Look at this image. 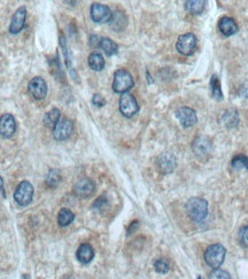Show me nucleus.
<instances>
[{"label": "nucleus", "instance_id": "nucleus-16", "mask_svg": "<svg viewBox=\"0 0 248 279\" xmlns=\"http://www.w3.org/2000/svg\"><path fill=\"white\" fill-rule=\"evenodd\" d=\"M218 30H220L221 33L224 34V36L230 37L237 33L238 25L232 17L224 16V17H222L220 22H218Z\"/></svg>", "mask_w": 248, "mask_h": 279}, {"label": "nucleus", "instance_id": "nucleus-3", "mask_svg": "<svg viewBox=\"0 0 248 279\" xmlns=\"http://www.w3.org/2000/svg\"><path fill=\"white\" fill-rule=\"evenodd\" d=\"M133 86H134V79L127 70L119 69L115 72V79L114 84H112V88H114V91L116 93L124 94V93H127L130 91Z\"/></svg>", "mask_w": 248, "mask_h": 279}, {"label": "nucleus", "instance_id": "nucleus-25", "mask_svg": "<svg viewBox=\"0 0 248 279\" xmlns=\"http://www.w3.org/2000/svg\"><path fill=\"white\" fill-rule=\"evenodd\" d=\"M75 220V215L70 210L67 208H62L59 212V215H57V222L61 227H67L69 224L72 223V221Z\"/></svg>", "mask_w": 248, "mask_h": 279}, {"label": "nucleus", "instance_id": "nucleus-14", "mask_svg": "<svg viewBox=\"0 0 248 279\" xmlns=\"http://www.w3.org/2000/svg\"><path fill=\"white\" fill-rule=\"evenodd\" d=\"M16 131V121L15 118L9 114H5L0 119V133L4 139H9L14 135Z\"/></svg>", "mask_w": 248, "mask_h": 279}, {"label": "nucleus", "instance_id": "nucleus-35", "mask_svg": "<svg viewBox=\"0 0 248 279\" xmlns=\"http://www.w3.org/2000/svg\"><path fill=\"white\" fill-rule=\"evenodd\" d=\"M23 279H29L28 276H23Z\"/></svg>", "mask_w": 248, "mask_h": 279}, {"label": "nucleus", "instance_id": "nucleus-13", "mask_svg": "<svg viewBox=\"0 0 248 279\" xmlns=\"http://www.w3.org/2000/svg\"><path fill=\"white\" fill-rule=\"evenodd\" d=\"M212 148L211 140L206 136H199L192 143L193 153L199 158H204V157L208 156L212 151Z\"/></svg>", "mask_w": 248, "mask_h": 279}, {"label": "nucleus", "instance_id": "nucleus-32", "mask_svg": "<svg viewBox=\"0 0 248 279\" xmlns=\"http://www.w3.org/2000/svg\"><path fill=\"white\" fill-rule=\"evenodd\" d=\"M92 102H93V104L96 105V107H103V105H105L106 103L105 98H103L101 94H95L94 96H93Z\"/></svg>", "mask_w": 248, "mask_h": 279}, {"label": "nucleus", "instance_id": "nucleus-15", "mask_svg": "<svg viewBox=\"0 0 248 279\" xmlns=\"http://www.w3.org/2000/svg\"><path fill=\"white\" fill-rule=\"evenodd\" d=\"M25 18H27V9L22 6V7L18 8L17 11L15 12V14L13 15L11 25H9V32L13 34L18 33V32L24 28Z\"/></svg>", "mask_w": 248, "mask_h": 279}, {"label": "nucleus", "instance_id": "nucleus-20", "mask_svg": "<svg viewBox=\"0 0 248 279\" xmlns=\"http://www.w3.org/2000/svg\"><path fill=\"white\" fill-rule=\"evenodd\" d=\"M60 117H61V111L59 110V109L53 108L51 110H50L46 115H45L44 124L46 125L47 127L53 128L54 130V127H55L57 123L61 120Z\"/></svg>", "mask_w": 248, "mask_h": 279}, {"label": "nucleus", "instance_id": "nucleus-4", "mask_svg": "<svg viewBox=\"0 0 248 279\" xmlns=\"http://www.w3.org/2000/svg\"><path fill=\"white\" fill-rule=\"evenodd\" d=\"M33 187L29 181H22L16 188L14 194V200L20 206H28L33 199Z\"/></svg>", "mask_w": 248, "mask_h": 279}, {"label": "nucleus", "instance_id": "nucleus-33", "mask_svg": "<svg viewBox=\"0 0 248 279\" xmlns=\"http://www.w3.org/2000/svg\"><path fill=\"white\" fill-rule=\"evenodd\" d=\"M137 227H138V222H137V221H135V222H132V223H131V227L128 228V231H127L128 235H131L132 230H135Z\"/></svg>", "mask_w": 248, "mask_h": 279}, {"label": "nucleus", "instance_id": "nucleus-22", "mask_svg": "<svg viewBox=\"0 0 248 279\" xmlns=\"http://www.w3.org/2000/svg\"><path fill=\"white\" fill-rule=\"evenodd\" d=\"M206 6L205 0H190L185 2V9L193 15H199L204 12Z\"/></svg>", "mask_w": 248, "mask_h": 279}, {"label": "nucleus", "instance_id": "nucleus-26", "mask_svg": "<svg viewBox=\"0 0 248 279\" xmlns=\"http://www.w3.org/2000/svg\"><path fill=\"white\" fill-rule=\"evenodd\" d=\"M231 166L236 171H248V157L244 155H238L233 157V159L231 160Z\"/></svg>", "mask_w": 248, "mask_h": 279}, {"label": "nucleus", "instance_id": "nucleus-10", "mask_svg": "<svg viewBox=\"0 0 248 279\" xmlns=\"http://www.w3.org/2000/svg\"><path fill=\"white\" fill-rule=\"evenodd\" d=\"M28 89L35 100H43L47 94V84L41 77H34L29 82Z\"/></svg>", "mask_w": 248, "mask_h": 279}, {"label": "nucleus", "instance_id": "nucleus-34", "mask_svg": "<svg viewBox=\"0 0 248 279\" xmlns=\"http://www.w3.org/2000/svg\"><path fill=\"white\" fill-rule=\"evenodd\" d=\"M0 183H1V194H2V198H6V194H5V188H4V180H2V178L0 179Z\"/></svg>", "mask_w": 248, "mask_h": 279}, {"label": "nucleus", "instance_id": "nucleus-30", "mask_svg": "<svg viewBox=\"0 0 248 279\" xmlns=\"http://www.w3.org/2000/svg\"><path fill=\"white\" fill-rule=\"evenodd\" d=\"M239 242L244 247L248 248V226H244L239 230Z\"/></svg>", "mask_w": 248, "mask_h": 279}, {"label": "nucleus", "instance_id": "nucleus-12", "mask_svg": "<svg viewBox=\"0 0 248 279\" xmlns=\"http://www.w3.org/2000/svg\"><path fill=\"white\" fill-rule=\"evenodd\" d=\"M73 132V124L70 119H61L55 127L53 130V136L56 140L63 141L66 140L67 137H70L71 134Z\"/></svg>", "mask_w": 248, "mask_h": 279}, {"label": "nucleus", "instance_id": "nucleus-18", "mask_svg": "<svg viewBox=\"0 0 248 279\" xmlns=\"http://www.w3.org/2000/svg\"><path fill=\"white\" fill-rule=\"evenodd\" d=\"M221 123L228 128L236 127L238 123H239V115H238V111L234 110V109L225 110L223 115L221 116Z\"/></svg>", "mask_w": 248, "mask_h": 279}, {"label": "nucleus", "instance_id": "nucleus-21", "mask_svg": "<svg viewBox=\"0 0 248 279\" xmlns=\"http://www.w3.org/2000/svg\"><path fill=\"white\" fill-rule=\"evenodd\" d=\"M99 47L108 56H112L118 52V46L114 40L110 38L103 37L101 38V43H99Z\"/></svg>", "mask_w": 248, "mask_h": 279}, {"label": "nucleus", "instance_id": "nucleus-7", "mask_svg": "<svg viewBox=\"0 0 248 279\" xmlns=\"http://www.w3.org/2000/svg\"><path fill=\"white\" fill-rule=\"evenodd\" d=\"M112 14L114 13H111L110 8L105 5L95 2L91 7V17L96 23H109L112 18Z\"/></svg>", "mask_w": 248, "mask_h": 279}, {"label": "nucleus", "instance_id": "nucleus-6", "mask_svg": "<svg viewBox=\"0 0 248 279\" xmlns=\"http://www.w3.org/2000/svg\"><path fill=\"white\" fill-rule=\"evenodd\" d=\"M196 46H197V37L191 32L180 36L176 43V49L179 50V53L186 56L191 55L195 52Z\"/></svg>", "mask_w": 248, "mask_h": 279}, {"label": "nucleus", "instance_id": "nucleus-31", "mask_svg": "<svg viewBox=\"0 0 248 279\" xmlns=\"http://www.w3.org/2000/svg\"><path fill=\"white\" fill-rule=\"evenodd\" d=\"M106 205H108V198H106L105 196H101V197L98 198V199L94 201L93 208H94V210H102V208H104Z\"/></svg>", "mask_w": 248, "mask_h": 279}, {"label": "nucleus", "instance_id": "nucleus-17", "mask_svg": "<svg viewBox=\"0 0 248 279\" xmlns=\"http://www.w3.org/2000/svg\"><path fill=\"white\" fill-rule=\"evenodd\" d=\"M94 249H93L89 244H82L76 253L77 259H78V261L83 264L91 263L92 260L94 259Z\"/></svg>", "mask_w": 248, "mask_h": 279}, {"label": "nucleus", "instance_id": "nucleus-24", "mask_svg": "<svg viewBox=\"0 0 248 279\" xmlns=\"http://www.w3.org/2000/svg\"><path fill=\"white\" fill-rule=\"evenodd\" d=\"M209 86H211V92H212L213 98L217 101L223 100V93H222V89H221V82L216 75L212 76Z\"/></svg>", "mask_w": 248, "mask_h": 279}, {"label": "nucleus", "instance_id": "nucleus-1", "mask_svg": "<svg viewBox=\"0 0 248 279\" xmlns=\"http://www.w3.org/2000/svg\"><path fill=\"white\" fill-rule=\"evenodd\" d=\"M185 211L190 219L201 222L208 215V203L204 198L193 197L185 204Z\"/></svg>", "mask_w": 248, "mask_h": 279}, {"label": "nucleus", "instance_id": "nucleus-36", "mask_svg": "<svg viewBox=\"0 0 248 279\" xmlns=\"http://www.w3.org/2000/svg\"><path fill=\"white\" fill-rule=\"evenodd\" d=\"M198 279H202V277H200V276H199V277H198Z\"/></svg>", "mask_w": 248, "mask_h": 279}, {"label": "nucleus", "instance_id": "nucleus-11", "mask_svg": "<svg viewBox=\"0 0 248 279\" xmlns=\"http://www.w3.org/2000/svg\"><path fill=\"white\" fill-rule=\"evenodd\" d=\"M157 165L160 172L164 173V174H169V173L174 172V169L177 166L176 157L170 152H164L158 157Z\"/></svg>", "mask_w": 248, "mask_h": 279}, {"label": "nucleus", "instance_id": "nucleus-5", "mask_svg": "<svg viewBox=\"0 0 248 279\" xmlns=\"http://www.w3.org/2000/svg\"><path fill=\"white\" fill-rule=\"evenodd\" d=\"M119 110L125 117L131 118L135 116L140 110L136 100L131 93H124L120 96V100H119Z\"/></svg>", "mask_w": 248, "mask_h": 279}, {"label": "nucleus", "instance_id": "nucleus-8", "mask_svg": "<svg viewBox=\"0 0 248 279\" xmlns=\"http://www.w3.org/2000/svg\"><path fill=\"white\" fill-rule=\"evenodd\" d=\"M175 115L176 118L180 121V124H181L184 128L195 126L198 121L197 114H196V111L191 108L182 107L177 109Z\"/></svg>", "mask_w": 248, "mask_h": 279}, {"label": "nucleus", "instance_id": "nucleus-19", "mask_svg": "<svg viewBox=\"0 0 248 279\" xmlns=\"http://www.w3.org/2000/svg\"><path fill=\"white\" fill-rule=\"evenodd\" d=\"M110 28L115 31H122L127 25V18L124 13L121 12H115L112 14L111 21L109 22Z\"/></svg>", "mask_w": 248, "mask_h": 279}, {"label": "nucleus", "instance_id": "nucleus-2", "mask_svg": "<svg viewBox=\"0 0 248 279\" xmlns=\"http://www.w3.org/2000/svg\"><path fill=\"white\" fill-rule=\"evenodd\" d=\"M227 254V249L221 244H213L206 249L204 258L206 263L212 269H218L223 264V261Z\"/></svg>", "mask_w": 248, "mask_h": 279}, {"label": "nucleus", "instance_id": "nucleus-23", "mask_svg": "<svg viewBox=\"0 0 248 279\" xmlns=\"http://www.w3.org/2000/svg\"><path fill=\"white\" fill-rule=\"evenodd\" d=\"M105 61L99 53H92L88 57V66L89 68L94 71H101L104 68Z\"/></svg>", "mask_w": 248, "mask_h": 279}, {"label": "nucleus", "instance_id": "nucleus-27", "mask_svg": "<svg viewBox=\"0 0 248 279\" xmlns=\"http://www.w3.org/2000/svg\"><path fill=\"white\" fill-rule=\"evenodd\" d=\"M45 182H46V184L50 188H56L61 182L60 172L57 171V169H50V171L47 173Z\"/></svg>", "mask_w": 248, "mask_h": 279}, {"label": "nucleus", "instance_id": "nucleus-9", "mask_svg": "<svg viewBox=\"0 0 248 279\" xmlns=\"http://www.w3.org/2000/svg\"><path fill=\"white\" fill-rule=\"evenodd\" d=\"M95 191V184L91 179H80L73 185V194L79 198H87Z\"/></svg>", "mask_w": 248, "mask_h": 279}, {"label": "nucleus", "instance_id": "nucleus-29", "mask_svg": "<svg viewBox=\"0 0 248 279\" xmlns=\"http://www.w3.org/2000/svg\"><path fill=\"white\" fill-rule=\"evenodd\" d=\"M209 279H231L229 272L221 270V269H214L209 275Z\"/></svg>", "mask_w": 248, "mask_h": 279}, {"label": "nucleus", "instance_id": "nucleus-28", "mask_svg": "<svg viewBox=\"0 0 248 279\" xmlns=\"http://www.w3.org/2000/svg\"><path fill=\"white\" fill-rule=\"evenodd\" d=\"M153 268L154 270H156L158 274H167V272L169 271V262L167 261L165 259H159V260H156L153 263Z\"/></svg>", "mask_w": 248, "mask_h": 279}]
</instances>
